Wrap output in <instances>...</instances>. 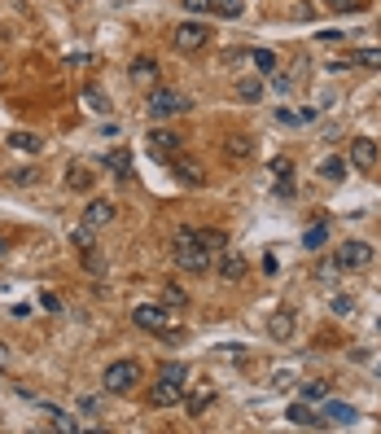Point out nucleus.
<instances>
[{"mask_svg": "<svg viewBox=\"0 0 381 434\" xmlns=\"http://www.w3.org/2000/svg\"><path fill=\"white\" fill-rule=\"evenodd\" d=\"M276 119H281L285 127H298V123H302V110H289V106H281V110H276Z\"/></svg>", "mask_w": 381, "mask_h": 434, "instance_id": "nucleus-37", "label": "nucleus"}, {"mask_svg": "<svg viewBox=\"0 0 381 434\" xmlns=\"http://www.w3.org/2000/svg\"><path fill=\"white\" fill-rule=\"evenodd\" d=\"M84 106H88L92 114H110V101H106V97H101L96 88H84Z\"/></svg>", "mask_w": 381, "mask_h": 434, "instance_id": "nucleus-33", "label": "nucleus"}, {"mask_svg": "<svg viewBox=\"0 0 381 434\" xmlns=\"http://www.w3.org/2000/svg\"><path fill=\"white\" fill-rule=\"evenodd\" d=\"M158 80V62L154 58H136L132 62V84H154Z\"/></svg>", "mask_w": 381, "mask_h": 434, "instance_id": "nucleus-22", "label": "nucleus"}, {"mask_svg": "<svg viewBox=\"0 0 381 434\" xmlns=\"http://www.w3.org/2000/svg\"><path fill=\"white\" fill-rule=\"evenodd\" d=\"M364 5H368V0H333V9H350V13L364 9Z\"/></svg>", "mask_w": 381, "mask_h": 434, "instance_id": "nucleus-41", "label": "nucleus"}, {"mask_svg": "<svg viewBox=\"0 0 381 434\" xmlns=\"http://www.w3.org/2000/svg\"><path fill=\"white\" fill-rule=\"evenodd\" d=\"M132 320L145 329V334H171V312H167V303L158 308V303H140V308L132 312Z\"/></svg>", "mask_w": 381, "mask_h": 434, "instance_id": "nucleus-6", "label": "nucleus"}, {"mask_svg": "<svg viewBox=\"0 0 381 434\" xmlns=\"http://www.w3.org/2000/svg\"><path fill=\"white\" fill-rule=\"evenodd\" d=\"M223 154L233 158V163H237V158H250V154H254V141H250V136H228V141H223Z\"/></svg>", "mask_w": 381, "mask_h": 434, "instance_id": "nucleus-23", "label": "nucleus"}, {"mask_svg": "<svg viewBox=\"0 0 381 434\" xmlns=\"http://www.w3.org/2000/svg\"><path fill=\"white\" fill-rule=\"evenodd\" d=\"M355 417H360V413H355L350 403H338V399H333V403H324V425H350Z\"/></svg>", "mask_w": 381, "mask_h": 434, "instance_id": "nucleus-20", "label": "nucleus"}, {"mask_svg": "<svg viewBox=\"0 0 381 434\" xmlns=\"http://www.w3.org/2000/svg\"><path fill=\"white\" fill-rule=\"evenodd\" d=\"M171 171L180 175V180H184L189 189H201V185H206V171H201L193 158H184V154H180V158H171Z\"/></svg>", "mask_w": 381, "mask_h": 434, "instance_id": "nucleus-13", "label": "nucleus"}, {"mask_svg": "<svg viewBox=\"0 0 381 434\" xmlns=\"http://www.w3.org/2000/svg\"><path fill=\"white\" fill-rule=\"evenodd\" d=\"M184 110H189L184 92H175V88H154V92H149V114H154V119H175Z\"/></svg>", "mask_w": 381, "mask_h": 434, "instance_id": "nucleus-5", "label": "nucleus"}, {"mask_svg": "<svg viewBox=\"0 0 381 434\" xmlns=\"http://www.w3.org/2000/svg\"><path fill=\"white\" fill-rule=\"evenodd\" d=\"M197 242H201V250H206V254H219L228 246V237L219 233V228H197Z\"/></svg>", "mask_w": 381, "mask_h": 434, "instance_id": "nucleus-25", "label": "nucleus"}, {"mask_svg": "<svg viewBox=\"0 0 381 434\" xmlns=\"http://www.w3.org/2000/svg\"><path fill=\"white\" fill-rule=\"evenodd\" d=\"M237 97L245 101V106L263 101V75H241V80H237Z\"/></svg>", "mask_w": 381, "mask_h": 434, "instance_id": "nucleus-18", "label": "nucleus"}, {"mask_svg": "<svg viewBox=\"0 0 381 434\" xmlns=\"http://www.w3.org/2000/svg\"><path fill=\"white\" fill-rule=\"evenodd\" d=\"M294 425H302V430H324V413H316V408L307 403V399H298V403H289V413H285Z\"/></svg>", "mask_w": 381, "mask_h": 434, "instance_id": "nucleus-12", "label": "nucleus"}, {"mask_svg": "<svg viewBox=\"0 0 381 434\" xmlns=\"http://www.w3.org/2000/svg\"><path fill=\"white\" fill-rule=\"evenodd\" d=\"M302 399H307V403H324L328 399V381H302Z\"/></svg>", "mask_w": 381, "mask_h": 434, "instance_id": "nucleus-30", "label": "nucleus"}, {"mask_svg": "<svg viewBox=\"0 0 381 434\" xmlns=\"http://www.w3.org/2000/svg\"><path fill=\"white\" fill-rule=\"evenodd\" d=\"M250 62H254V70H259L263 80H272V75L281 70V62H276V53H267V48H254V53H250Z\"/></svg>", "mask_w": 381, "mask_h": 434, "instance_id": "nucleus-21", "label": "nucleus"}, {"mask_svg": "<svg viewBox=\"0 0 381 434\" xmlns=\"http://www.w3.org/2000/svg\"><path fill=\"white\" fill-rule=\"evenodd\" d=\"M211 403H215V391H193V395H189V413H193V417H201Z\"/></svg>", "mask_w": 381, "mask_h": 434, "instance_id": "nucleus-31", "label": "nucleus"}, {"mask_svg": "<svg viewBox=\"0 0 381 434\" xmlns=\"http://www.w3.org/2000/svg\"><path fill=\"white\" fill-rule=\"evenodd\" d=\"M333 276H338V259H333V264H324V268L316 272V281H320V286H333Z\"/></svg>", "mask_w": 381, "mask_h": 434, "instance_id": "nucleus-38", "label": "nucleus"}, {"mask_svg": "<svg viewBox=\"0 0 381 434\" xmlns=\"http://www.w3.org/2000/svg\"><path fill=\"white\" fill-rule=\"evenodd\" d=\"M355 312V298L350 294H333V316H350Z\"/></svg>", "mask_w": 381, "mask_h": 434, "instance_id": "nucleus-36", "label": "nucleus"}, {"mask_svg": "<svg viewBox=\"0 0 381 434\" xmlns=\"http://www.w3.org/2000/svg\"><path fill=\"white\" fill-rule=\"evenodd\" d=\"M9 360V351H5V342H0V364H5Z\"/></svg>", "mask_w": 381, "mask_h": 434, "instance_id": "nucleus-44", "label": "nucleus"}, {"mask_svg": "<svg viewBox=\"0 0 381 434\" xmlns=\"http://www.w3.org/2000/svg\"><path fill=\"white\" fill-rule=\"evenodd\" d=\"M241 0H211V13H219V18H241Z\"/></svg>", "mask_w": 381, "mask_h": 434, "instance_id": "nucleus-32", "label": "nucleus"}, {"mask_svg": "<svg viewBox=\"0 0 381 434\" xmlns=\"http://www.w3.org/2000/svg\"><path fill=\"white\" fill-rule=\"evenodd\" d=\"M84 268H88L92 276H106V259L96 254V246H92V250H84Z\"/></svg>", "mask_w": 381, "mask_h": 434, "instance_id": "nucleus-35", "label": "nucleus"}, {"mask_svg": "<svg viewBox=\"0 0 381 434\" xmlns=\"http://www.w3.org/2000/svg\"><path fill=\"white\" fill-rule=\"evenodd\" d=\"M92 233H96V228H88V224H79V228H74V233H70V246H74V250H79V254H84V250H92V246H96V237H92Z\"/></svg>", "mask_w": 381, "mask_h": 434, "instance_id": "nucleus-29", "label": "nucleus"}, {"mask_svg": "<svg viewBox=\"0 0 381 434\" xmlns=\"http://www.w3.org/2000/svg\"><path fill=\"white\" fill-rule=\"evenodd\" d=\"M9 180H13L18 189H27V185H35V180H40V175H35V171H13V175H9Z\"/></svg>", "mask_w": 381, "mask_h": 434, "instance_id": "nucleus-39", "label": "nucleus"}, {"mask_svg": "<svg viewBox=\"0 0 381 434\" xmlns=\"http://www.w3.org/2000/svg\"><path fill=\"white\" fill-rule=\"evenodd\" d=\"M272 180H276V193H281V197H294V163L276 158L272 163Z\"/></svg>", "mask_w": 381, "mask_h": 434, "instance_id": "nucleus-14", "label": "nucleus"}, {"mask_svg": "<svg viewBox=\"0 0 381 434\" xmlns=\"http://www.w3.org/2000/svg\"><path fill=\"white\" fill-rule=\"evenodd\" d=\"M162 303H167V308H189V294H184V286L167 281V286H162Z\"/></svg>", "mask_w": 381, "mask_h": 434, "instance_id": "nucleus-28", "label": "nucleus"}, {"mask_svg": "<svg viewBox=\"0 0 381 434\" xmlns=\"http://www.w3.org/2000/svg\"><path fill=\"white\" fill-rule=\"evenodd\" d=\"M114 215H118V207H114L110 197H92L88 207H84V224H88V228H106Z\"/></svg>", "mask_w": 381, "mask_h": 434, "instance_id": "nucleus-11", "label": "nucleus"}, {"mask_svg": "<svg viewBox=\"0 0 381 434\" xmlns=\"http://www.w3.org/2000/svg\"><path fill=\"white\" fill-rule=\"evenodd\" d=\"M267 334L276 338V342H289L294 338V308H281L272 320H267Z\"/></svg>", "mask_w": 381, "mask_h": 434, "instance_id": "nucleus-15", "label": "nucleus"}, {"mask_svg": "<svg viewBox=\"0 0 381 434\" xmlns=\"http://www.w3.org/2000/svg\"><path fill=\"white\" fill-rule=\"evenodd\" d=\"M333 259H338L342 272H360V268L372 264V246H368V242H342Z\"/></svg>", "mask_w": 381, "mask_h": 434, "instance_id": "nucleus-7", "label": "nucleus"}, {"mask_svg": "<svg viewBox=\"0 0 381 434\" xmlns=\"http://www.w3.org/2000/svg\"><path fill=\"white\" fill-rule=\"evenodd\" d=\"M285 13H289V18H316V5H311V0H289Z\"/></svg>", "mask_w": 381, "mask_h": 434, "instance_id": "nucleus-34", "label": "nucleus"}, {"mask_svg": "<svg viewBox=\"0 0 381 434\" xmlns=\"http://www.w3.org/2000/svg\"><path fill=\"white\" fill-rule=\"evenodd\" d=\"M9 145H13V149H22V154H40V149H44V141H40V136H31V132H13V136H9Z\"/></svg>", "mask_w": 381, "mask_h": 434, "instance_id": "nucleus-27", "label": "nucleus"}, {"mask_svg": "<svg viewBox=\"0 0 381 434\" xmlns=\"http://www.w3.org/2000/svg\"><path fill=\"white\" fill-rule=\"evenodd\" d=\"M377 377H381V364H377Z\"/></svg>", "mask_w": 381, "mask_h": 434, "instance_id": "nucleus-45", "label": "nucleus"}, {"mask_svg": "<svg viewBox=\"0 0 381 434\" xmlns=\"http://www.w3.org/2000/svg\"><path fill=\"white\" fill-rule=\"evenodd\" d=\"M40 308H44V312H62V303H57V294L44 290V294H40Z\"/></svg>", "mask_w": 381, "mask_h": 434, "instance_id": "nucleus-40", "label": "nucleus"}, {"mask_svg": "<svg viewBox=\"0 0 381 434\" xmlns=\"http://www.w3.org/2000/svg\"><path fill=\"white\" fill-rule=\"evenodd\" d=\"M136 381H140V364H136V360H114L106 373H101V386H106L110 395L136 391Z\"/></svg>", "mask_w": 381, "mask_h": 434, "instance_id": "nucleus-3", "label": "nucleus"}, {"mask_svg": "<svg viewBox=\"0 0 381 434\" xmlns=\"http://www.w3.org/2000/svg\"><path fill=\"white\" fill-rule=\"evenodd\" d=\"M276 268H281V264H276V254H263V272H267V276H276Z\"/></svg>", "mask_w": 381, "mask_h": 434, "instance_id": "nucleus-43", "label": "nucleus"}, {"mask_svg": "<svg viewBox=\"0 0 381 434\" xmlns=\"http://www.w3.org/2000/svg\"><path fill=\"white\" fill-rule=\"evenodd\" d=\"M0 250H5V242H0Z\"/></svg>", "mask_w": 381, "mask_h": 434, "instance_id": "nucleus-46", "label": "nucleus"}, {"mask_svg": "<svg viewBox=\"0 0 381 434\" xmlns=\"http://www.w3.org/2000/svg\"><path fill=\"white\" fill-rule=\"evenodd\" d=\"M66 185H70L74 193H88V189H92V171H88V167H70V171H66Z\"/></svg>", "mask_w": 381, "mask_h": 434, "instance_id": "nucleus-26", "label": "nucleus"}, {"mask_svg": "<svg viewBox=\"0 0 381 434\" xmlns=\"http://www.w3.org/2000/svg\"><path fill=\"white\" fill-rule=\"evenodd\" d=\"M184 364H167L162 373H158V381L149 386V403L154 408H175L180 403V395H184Z\"/></svg>", "mask_w": 381, "mask_h": 434, "instance_id": "nucleus-2", "label": "nucleus"}, {"mask_svg": "<svg viewBox=\"0 0 381 434\" xmlns=\"http://www.w3.org/2000/svg\"><path fill=\"white\" fill-rule=\"evenodd\" d=\"M171 259H175V268H184V272H211L215 268V254L201 250L197 233H189V228H180V233L171 237Z\"/></svg>", "mask_w": 381, "mask_h": 434, "instance_id": "nucleus-1", "label": "nucleus"}, {"mask_svg": "<svg viewBox=\"0 0 381 434\" xmlns=\"http://www.w3.org/2000/svg\"><path fill=\"white\" fill-rule=\"evenodd\" d=\"M101 167H110L118 180H132V154H127V149H110V154L101 158Z\"/></svg>", "mask_w": 381, "mask_h": 434, "instance_id": "nucleus-17", "label": "nucleus"}, {"mask_svg": "<svg viewBox=\"0 0 381 434\" xmlns=\"http://www.w3.org/2000/svg\"><path fill=\"white\" fill-rule=\"evenodd\" d=\"M215 268H219L223 281H241V276H245V254L233 250V246H223V250L215 254Z\"/></svg>", "mask_w": 381, "mask_h": 434, "instance_id": "nucleus-9", "label": "nucleus"}, {"mask_svg": "<svg viewBox=\"0 0 381 434\" xmlns=\"http://www.w3.org/2000/svg\"><path fill=\"white\" fill-rule=\"evenodd\" d=\"M180 132H167V127H154L149 132V154H154L158 163H171V158H180Z\"/></svg>", "mask_w": 381, "mask_h": 434, "instance_id": "nucleus-8", "label": "nucleus"}, {"mask_svg": "<svg viewBox=\"0 0 381 434\" xmlns=\"http://www.w3.org/2000/svg\"><path fill=\"white\" fill-rule=\"evenodd\" d=\"M346 66H364V70H381V48H350L342 58V70Z\"/></svg>", "mask_w": 381, "mask_h": 434, "instance_id": "nucleus-16", "label": "nucleus"}, {"mask_svg": "<svg viewBox=\"0 0 381 434\" xmlns=\"http://www.w3.org/2000/svg\"><path fill=\"white\" fill-rule=\"evenodd\" d=\"M350 167L355 171H372L377 167V141L372 136H355L350 141Z\"/></svg>", "mask_w": 381, "mask_h": 434, "instance_id": "nucleus-10", "label": "nucleus"}, {"mask_svg": "<svg viewBox=\"0 0 381 434\" xmlns=\"http://www.w3.org/2000/svg\"><path fill=\"white\" fill-rule=\"evenodd\" d=\"M346 171H350V163H346V158H324V163H320V175H324L328 185L346 180Z\"/></svg>", "mask_w": 381, "mask_h": 434, "instance_id": "nucleus-24", "label": "nucleus"}, {"mask_svg": "<svg viewBox=\"0 0 381 434\" xmlns=\"http://www.w3.org/2000/svg\"><path fill=\"white\" fill-rule=\"evenodd\" d=\"M184 9H189V13H206L211 0H184Z\"/></svg>", "mask_w": 381, "mask_h": 434, "instance_id": "nucleus-42", "label": "nucleus"}, {"mask_svg": "<svg viewBox=\"0 0 381 434\" xmlns=\"http://www.w3.org/2000/svg\"><path fill=\"white\" fill-rule=\"evenodd\" d=\"M206 40H211V27H206V22H197V18L171 27V44L180 48V53H197V48H206Z\"/></svg>", "mask_w": 381, "mask_h": 434, "instance_id": "nucleus-4", "label": "nucleus"}, {"mask_svg": "<svg viewBox=\"0 0 381 434\" xmlns=\"http://www.w3.org/2000/svg\"><path fill=\"white\" fill-rule=\"evenodd\" d=\"M324 246H328V224H324V219H316V224L307 228V233H302V250L316 254V250H324Z\"/></svg>", "mask_w": 381, "mask_h": 434, "instance_id": "nucleus-19", "label": "nucleus"}]
</instances>
